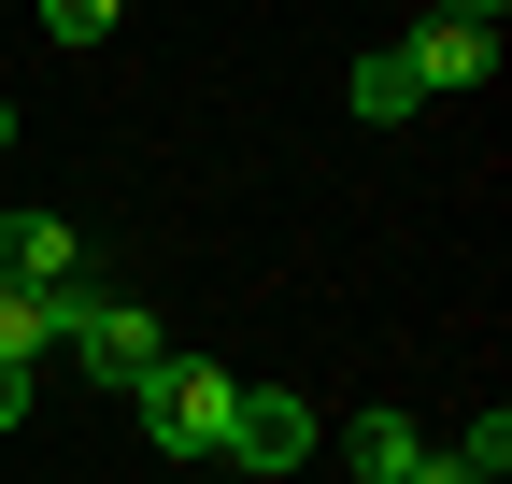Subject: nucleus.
<instances>
[{
    "label": "nucleus",
    "instance_id": "obj_1",
    "mask_svg": "<svg viewBox=\"0 0 512 484\" xmlns=\"http://www.w3.org/2000/svg\"><path fill=\"white\" fill-rule=\"evenodd\" d=\"M143 442L157 456H228V413H242V371H214V356H157L143 385Z\"/></svg>",
    "mask_w": 512,
    "mask_h": 484
},
{
    "label": "nucleus",
    "instance_id": "obj_2",
    "mask_svg": "<svg viewBox=\"0 0 512 484\" xmlns=\"http://www.w3.org/2000/svg\"><path fill=\"white\" fill-rule=\"evenodd\" d=\"M43 314H57V356H86L100 385H143L157 356H171V328L143 314V299H114V285H57Z\"/></svg>",
    "mask_w": 512,
    "mask_h": 484
},
{
    "label": "nucleus",
    "instance_id": "obj_3",
    "mask_svg": "<svg viewBox=\"0 0 512 484\" xmlns=\"http://www.w3.org/2000/svg\"><path fill=\"white\" fill-rule=\"evenodd\" d=\"M384 57L413 72V100H441V86H484V72H498V15H484V0H441V15H413Z\"/></svg>",
    "mask_w": 512,
    "mask_h": 484
},
{
    "label": "nucleus",
    "instance_id": "obj_4",
    "mask_svg": "<svg viewBox=\"0 0 512 484\" xmlns=\"http://www.w3.org/2000/svg\"><path fill=\"white\" fill-rule=\"evenodd\" d=\"M299 456H313V399H299V385H242V413H228V470L271 484V470H299Z\"/></svg>",
    "mask_w": 512,
    "mask_h": 484
},
{
    "label": "nucleus",
    "instance_id": "obj_5",
    "mask_svg": "<svg viewBox=\"0 0 512 484\" xmlns=\"http://www.w3.org/2000/svg\"><path fill=\"white\" fill-rule=\"evenodd\" d=\"M0 285H29V299L86 285V228L72 214H0Z\"/></svg>",
    "mask_w": 512,
    "mask_h": 484
},
{
    "label": "nucleus",
    "instance_id": "obj_6",
    "mask_svg": "<svg viewBox=\"0 0 512 484\" xmlns=\"http://www.w3.org/2000/svg\"><path fill=\"white\" fill-rule=\"evenodd\" d=\"M427 470V428L413 413H356V484H413Z\"/></svg>",
    "mask_w": 512,
    "mask_h": 484
},
{
    "label": "nucleus",
    "instance_id": "obj_7",
    "mask_svg": "<svg viewBox=\"0 0 512 484\" xmlns=\"http://www.w3.org/2000/svg\"><path fill=\"white\" fill-rule=\"evenodd\" d=\"M342 100H356V129H399V114H413V72H399V57H356V72H342Z\"/></svg>",
    "mask_w": 512,
    "mask_h": 484
},
{
    "label": "nucleus",
    "instance_id": "obj_8",
    "mask_svg": "<svg viewBox=\"0 0 512 484\" xmlns=\"http://www.w3.org/2000/svg\"><path fill=\"white\" fill-rule=\"evenodd\" d=\"M29 356H57V314L29 285H0V371H29Z\"/></svg>",
    "mask_w": 512,
    "mask_h": 484
},
{
    "label": "nucleus",
    "instance_id": "obj_9",
    "mask_svg": "<svg viewBox=\"0 0 512 484\" xmlns=\"http://www.w3.org/2000/svg\"><path fill=\"white\" fill-rule=\"evenodd\" d=\"M43 43H114V0H43Z\"/></svg>",
    "mask_w": 512,
    "mask_h": 484
},
{
    "label": "nucleus",
    "instance_id": "obj_10",
    "mask_svg": "<svg viewBox=\"0 0 512 484\" xmlns=\"http://www.w3.org/2000/svg\"><path fill=\"white\" fill-rule=\"evenodd\" d=\"M15 413H29V371H0V428H15Z\"/></svg>",
    "mask_w": 512,
    "mask_h": 484
},
{
    "label": "nucleus",
    "instance_id": "obj_11",
    "mask_svg": "<svg viewBox=\"0 0 512 484\" xmlns=\"http://www.w3.org/2000/svg\"><path fill=\"white\" fill-rule=\"evenodd\" d=\"M0 143H15V100H0Z\"/></svg>",
    "mask_w": 512,
    "mask_h": 484
}]
</instances>
